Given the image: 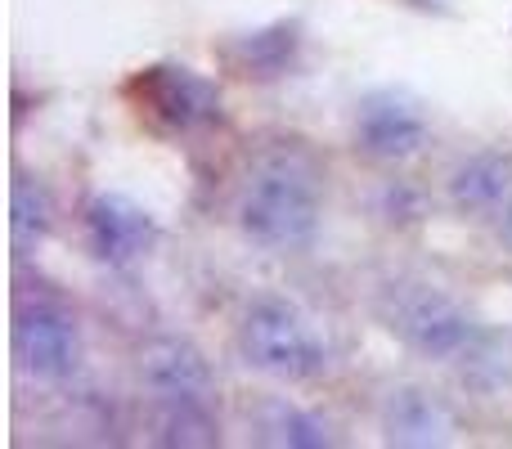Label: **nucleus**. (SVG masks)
<instances>
[{
    "instance_id": "f03ea898",
    "label": "nucleus",
    "mask_w": 512,
    "mask_h": 449,
    "mask_svg": "<svg viewBox=\"0 0 512 449\" xmlns=\"http://www.w3.org/2000/svg\"><path fill=\"white\" fill-rule=\"evenodd\" d=\"M14 355H18V369L32 373V378H41V382L68 378L81 360L77 319L50 297L18 301V310H14Z\"/></svg>"
},
{
    "instance_id": "7ed1b4c3",
    "label": "nucleus",
    "mask_w": 512,
    "mask_h": 449,
    "mask_svg": "<svg viewBox=\"0 0 512 449\" xmlns=\"http://www.w3.org/2000/svg\"><path fill=\"white\" fill-rule=\"evenodd\" d=\"M243 351H248V364L274 373V378H310L319 369V360H324L310 324L297 310L279 306V301H265L248 315Z\"/></svg>"
},
{
    "instance_id": "39448f33",
    "label": "nucleus",
    "mask_w": 512,
    "mask_h": 449,
    "mask_svg": "<svg viewBox=\"0 0 512 449\" xmlns=\"http://www.w3.org/2000/svg\"><path fill=\"white\" fill-rule=\"evenodd\" d=\"M86 225H90L95 252L108 256V261H131V256H140L153 238V225L140 207H131L126 198H108V194L90 203Z\"/></svg>"
},
{
    "instance_id": "f257e3e1",
    "label": "nucleus",
    "mask_w": 512,
    "mask_h": 449,
    "mask_svg": "<svg viewBox=\"0 0 512 449\" xmlns=\"http://www.w3.org/2000/svg\"><path fill=\"white\" fill-rule=\"evenodd\" d=\"M248 229L274 243H297L315 225V185L288 158H270L256 180H248V203H243Z\"/></svg>"
},
{
    "instance_id": "20e7f679",
    "label": "nucleus",
    "mask_w": 512,
    "mask_h": 449,
    "mask_svg": "<svg viewBox=\"0 0 512 449\" xmlns=\"http://www.w3.org/2000/svg\"><path fill=\"white\" fill-rule=\"evenodd\" d=\"M131 95L140 117H149L153 126H162L171 135H185L221 113L216 86L207 77H198L194 68H149L131 81Z\"/></svg>"
}]
</instances>
